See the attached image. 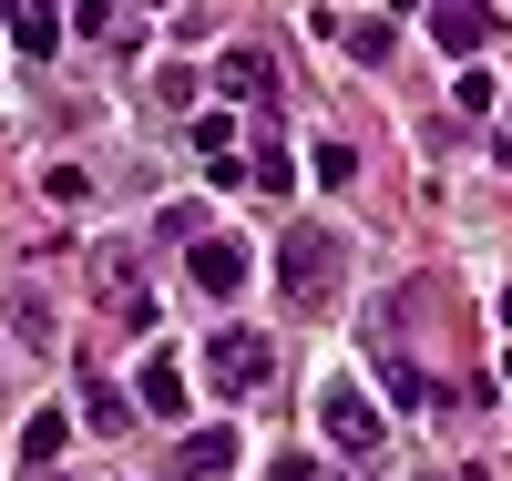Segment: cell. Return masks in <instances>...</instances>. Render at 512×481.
Returning a JSON list of instances; mask_svg holds the SVG:
<instances>
[{"label": "cell", "mask_w": 512, "mask_h": 481, "mask_svg": "<svg viewBox=\"0 0 512 481\" xmlns=\"http://www.w3.org/2000/svg\"><path fill=\"white\" fill-rule=\"evenodd\" d=\"M82 287H93V308L113 328H154V287H144V246L134 236H103L93 256H82Z\"/></svg>", "instance_id": "cell-1"}, {"label": "cell", "mask_w": 512, "mask_h": 481, "mask_svg": "<svg viewBox=\"0 0 512 481\" xmlns=\"http://www.w3.org/2000/svg\"><path fill=\"white\" fill-rule=\"evenodd\" d=\"M277 277H287V297H297V308H328V297H338V277H349V256H338V236H328V226H287Z\"/></svg>", "instance_id": "cell-2"}, {"label": "cell", "mask_w": 512, "mask_h": 481, "mask_svg": "<svg viewBox=\"0 0 512 481\" xmlns=\"http://www.w3.org/2000/svg\"><path fill=\"white\" fill-rule=\"evenodd\" d=\"M205 379H216L226 400H256V389L277 379V338H256V328H216V338H205Z\"/></svg>", "instance_id": "cell-3"}, {"label": "cell", "mask_w": 512, "mask_h": 481, "mask_svg": "<svg viewBox=\"0 0 512 481\" xmlns=\"http://www.w3.org/2000/svg\"><path fill=\"white\" fill-rule=\"evenodd\" d=\"M318 430H328L349 461H369V451H379V400L349 389V379H328V389H318Z\"/></svg>", "instance_id": "cell-4"}, {"label": "cell", "mask_w": 512, "mask_h": 481, "mask_svg": "<svg viewBox=\"0 0 512 481\" xmlns=\"http://www.w3.org/2000/svg\"><path fill=\"white\" fill-rule=\"evenodd\" d=\"M328 41H349V62H390L400 52V21H379V11H318Z\"/></svg>", "instance_id": "cell-5"}, {"label": "cell", "mask_w": 512, "mask_h": 481, "mask_svg": "<svg viewBox=\"0 0 512 481\" xmlns=\"http://www.w3.org/2000/svg\"><path fill=\"white\" fill-rule=\"evenodd\" d=\"M226 103H277V52H256V41H236V52L216 62Z\"/></svg>", "instance_id": "cell-6"}, {"label": "cell", "mask_w": 512, "mask_h": 481, "mask_svg": "<svg viewBox=\"0 0 512 481\" xmlns=\"http://www.w3.org/2000/svg\"><path fill=\"white\" fill-rule=\"evenodd\" d=\"M185 267H195L205 297H236V287H246V246H236V236H205V246H185Z\"/></svg>", "instance_id": "cell-7"}, {"label": "cell", "mask_w": 512, "mask_h": 481, "mask_svg": "<svg viewBox=\"0 0 512 481\" xmlns=\"http://www.w3.org/2000/svg\"><path fill=\"white\" fill-rule=\"evenodd\" d=\"M431 41H441V52H461V62H472L482 41H492V11H472V0H441V11H431Z\"/></svg>", "instance_id": "cell-8"}, {"label": "cell", "mask_w": 512, "mask_h": 481, "mask_svg": "<svg viewBox=\"0 0 512 481\" xmlns=\"http://www.w3.org/2000/svg\"><path fill=\"white\" fill-rule=\"evenodd\" d=\"M175 471H185V481L236 471V430H185V441H175Z\"/></svg>", "instance_id": "cell-9"}, {"label": "cell", "mask_w": 512, "mask_h": 481, "mask_svg": "<svg viewBox=\"0 0 512 481\" xmlns=\"http://www.w3.org/2000/svg\"><path fill=\"white\" fill-rule=\"evenodd\" d=\"M134 389H144V420H185V400H195L175 359H144V379H134Z\"/></svg>", "instance_id": "cell-10"}, {"label": "cell", "mask_w": 512, "mask_h": 481, "mask_svg": "<svg viewBox=\"0 0 512 481\" xmlns=\"http://www.w3.org/2000/svg\"><path fill=\"white\" fill-rule=\"evenodd\" d=\"M11 41H21L31 62H41V52H62V11H41V0H21V11H11Z\"/></svg>", "instance_id": "cell-11"}, {"label": "cell", "mask_w": 512, "mask_h": 481, "mask_svg": "<svg viewBox=\"0 0 512 481\" xmlns=\"http://www.w3.org/2000/svg\"><path fill=\"white\" fill-rule=\"evenodd\" d=\"M62 441H72V420H62V410H31V420H21V461H31V471H41V461H62Z\"/></svg>", "instance_id": "cell-12"}, {"label": "cell", "mask_w": 512, "mask_h": 481, "mask_svg": "<svg viewBox=\"0 0 512 481\" xmlns=\"http://www.w3.org/2000/svg\"><path fill=\"white\" fill-rule=\"evenodd\" d=\"M82 420H93V430H123V420H134V400L103 389V379H82Z\"/></svg>", "instance_id": "cell-13"}, {"label": "cell", "mask_w": 512, "mask_h": 481, "mask_svg": "<svg viewBox=\"0 0 512 481\" xmlns=\"http://www.w3.org/2000/svg\"><path fill=\"white\" fill-rule=\"evenodd\" d=\"M185 144H195L205 164H236V154H226V144H236V113H195V134H185Z\"/></svg>", "instance_id": "cell-14"}, {"label": "cell", "mask_w": 512, "mask_h": 481, "mask_svg": "<svg viewBox=\"0 0 512 481\" xmlns=\"http://www.w3.org/2000/svg\"><path fill=\"white\" fill-rule=\"evenodd\" d=\"M154 236H175V246H205V205H164V215H154Z\"/></svg>", "instance_id": "cell-15"}, {"label": "cell", "mask_w": 512, "mask_h": 481, "mask_svg": "<svg viewBox=\"0 0 512 481\" xmlns=\"http://www.w3.org/2000/svg\"><path fill=\"white\" fill-rule=\"evenodd\" d=\"M154 103H164V113H185V103H195V72H185V62H164V72H154Z\"/></svg>", "instance_id": "cell-16"}, {"label": "cell", "mask_w": 512, "mask_h": 481, "mask_svg": "<svg viewBox=\"0 0 512 481\" xmlns=\"http://www.w3.org/2000/svg\"><path fill=\"white\" fill-rule=\"evenodd\" d=\"M420 400H431V379H420L410 359H390V410H420Z\"/></svg>", "instance_id": "cell-17"}, {"label": "cell", "mask_w": 512, "mask_h": 481, "mask_svg": "<svg viewBox=\"0 0 512 481\" xmlns=\"http://www.w3.org/2000/svg\"><path fill=\"white\" fill-rule=\"evenodd\" d=\"M451 103H461V113H492L502 93H492V72H461V82H451Z\"/></svg>", "instance_id": "cell-18"}, {"label": "cell", "mask_w": 512, "mask_h": 481, "mask_svg": "<svg viewBox=\"0 0 512 481\" xmlns=\"http://www.w3.org/2000/svg\"><path fill=\"white\" fill-rule=\"evenodd\" d=\"M246 174H256V185H267V195H287V185H297V164H287V154H277V144H267V154H256V164H246Z\"/></svg>", "instance_id": "cell-19"}, {"label": "cell", "mask_w": 512, "mask_h": 481, "mask_svg": "<svg viewBox=\"0 0 512 481\" xmlns=\"http://www.w3.org/2000/svg\"><path fill=\"white\" fill-rule=\"evenodd\" d=\"M41 195H52V205H82L93 185H82V164H52V174H41Z\"/></svg>", "instance_id": "cell-20"}, {"label": "cell", "mask_w": 512, "mask_h": 481, "mask_svg": "<svg viewBox=\"0 0 512 481\" xmlns=\"http://www.w3.org/2000/svg\"><path fill=\"white\" fill-rule=\"evenodd\" d=\"M431 481H492V471H431Z\"/></svg>", "instance_id": "cell-21"}, {"label": "cell", "mask_w": 512, "mask_h": 481, "mask_svg": "<svg viewBox=\"0 0 512 481\" xmlns=\"http://www.w3.org/2000/svg\"><path fill=\"white\" fill-rule=\"evenodd\" d=\"M502 379H512V348H502Z\"/></svg>", "instance_id": "cell-22"}, {"label": "cell", "mask_w": 512, "mask_h": 481, "mask_svg": "<svg viewBox=\"0 0 512 481\" xmlns=\"http://www.w3.org/2000/svg\"><path fill=\"white\" fill-rule=\"evenodd\" d=\"M502 113H512V103H502Z\"/></svg>", "instance_id": "cell-23"}]
</instances>
